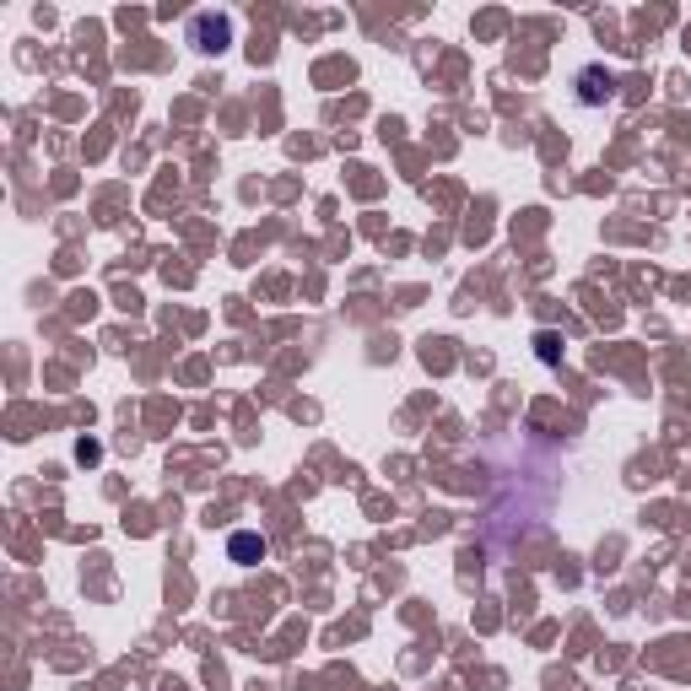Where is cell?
Listing matches in <instances>:
<instances>
[{
    "mask_svg": "<svg viewBox=\"0 0 691 691\" xmlns=\"http://www.w3.org/2000/svg\"><path fill=\"white\" fill-rule=\"evenodd\" d=\"M232 556H238V562H248V556H265V540H254V535H238V540H232Z\"/></svg>",
    "mask_w": 691,
    "mask_h": 691,
    "instance_id": "6da1fadb",
    "label": "cell"
}]
</instances>
